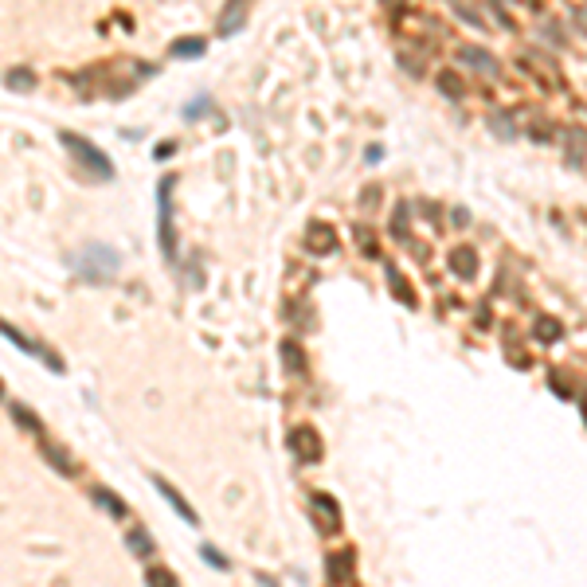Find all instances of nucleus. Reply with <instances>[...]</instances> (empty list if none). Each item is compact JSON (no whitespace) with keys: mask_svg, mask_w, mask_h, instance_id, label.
Here are the masks:
<instances>
[{"mask_svg":"<svg viewBox=\"0 0 587 587\" xmlns=\"http://www.w3.org/2000/svg\"><path fill=\"white\" fill-rule=\"evenodd\" d=\"M79 274L82 278H90V282H106V278H114L118 274V251H110V247H87L79 255Z\"/></svg>","mask_w":587,"mask_h":587,"instance_id":"2","label":"nucleus"},{"mask_svg":"<svg viewBox=\"0 0 587 587\" xmlns=\"http://www.w3.org/2000/svg\"><path fill=\"white\" fill-rule=\"evenodd\" d=\"M43 458H47V462L59 470V474H75V462H70V458L63 454V447H55V443H47V447H43Z\"/></svg>","mask_w":587,"mask_h":587,"instance_id":"14","label":"nucleus"},{"mask_svg":"<svg viewBox=\"0 0 587 587\" xmlns=\"http://www.w3.org/2000/svg\"><path fill=\"white\" fill-rule=\"evenodd\" d=\"M450 267H454L458 278H474V274H478V251H474V247H454Z\"/></svg>","mask_w":587,"mask_h":587,"instance_id":"8","label":"nucleus"},{"mask_svg":"<svg viewBox=\"0 0 587 587\" xmlns=\"http://www.w3.org/2000/svg\"><path fill=\"white\" fill-rule=\"evenodd\" d=\"M392 231H396V239H408V204H399L396 208V223H392Z\"/></svg>","mask_w":587,"mask_h":587,"instance_id":"22","label":"nucleus"},{"mask_svg":"<svg viewBox=\"0 0 587 587\" xmlns=\"http://www.w3.org/2000/svg\"><path fill=\"white\" fill-rule=\"evenodd\" d=\"M576 24H579V28L587 31V8H579V12H576Z\"/></svg>","mask_w":587,"mask_h":587,"instance_id":"31","label":"nucleus"},{"mask_svg":"<svg viewBox=\"0 0 587 587\" xmlns=\"http://www.w3.org/2000/svg\"><path fill=\"white\" fill-rule=\"evenodd\" d=\"M130 548L138 552V556H153V540H149V533L133 528V533H130Z\"/></svg>","mask_w":587,"mask_h":587,"instance_id":"19","label":"nucleus"},{"mask_svg":"<svg viewBox=\"0 0 587 587\" xmlns=\"http://www.w3.org/2000/svg\"><path fill=\"white\" fill-rule=\"evenodd\" d=\"M145 579H149V587H177V579H172L169 572H165V567H153V572H149Z\"/></svg>","mask_w":587,"mask_h":587,"instance_id":"24","label":"nucleus"},{"mask_svg":"<svg viewBox=\"0 0 587 587\" xmlns=\"http://www.w3.org/2000/svg\"><path fill=\"white\" fill-rule=\"evenodd\" d=\"M360 204H364V208H376V204H380V184H369L364 196H360Z\"/></svg>","mask_w":587,"mask_h":587,"instance_id":"28","label":"nucleus"},{"mask_svg":"<svg viewBox=\"0 0 587 587\" xmlns=\"http://www.w3.org/2000/svg\"><path fill=\"white\" fill-rule=\"evenodd\" d=\"M489 12H493V20H498L501 28H517V24H513V16L505 12V4H501V0H489Z\"/></svg>","mask_w":587,"mask_h":587,"instance_id":"23","label":"nucleus"},{"mask_svg":"<svg viewBox=\"0 0 587 587\" xmlns=\"http://www.w3.org/2000/svg\"><path fill=\"white\" fill-rule=\"evenodd\" d=\"M435 82H438V90H443L447 98H462V90H466V87H462V79H458L454 70H443V75H438Z\"/></svg>","mask_w":587,"mask_h":587,"instance_id":"15","label":"nucleus"},{"mask_svg":"<svg viewBox=\"0 0 587 587\" xmlns=\"http://www.w3.org/2000/svg\"><path fill=\"white\" fill-rule=\"evenodd\" d=\"M384 4H403V0H384Z\"/></svg>","mask_w":587,"mask_h":587,"instance_id":"34","label":"nucleus"},{"mask_svg":"<svg viewBox=\"0 0 587 587\" xmlns=\"http://www.w3.org/2000/svg\"><path fill=\"white\" fill-rule=\"evenodd\" d=\"M31 87H36V79H31V70H28V67L8 70V90H31Z\"/></svg>","mask_w":587,"mask_h":587,"instance_id":"17","label":"nucleus"},{"mask_svg":"<svg viewBox=\"0 0 587 587\" xmlns=\"http://www.w3.org/2000/svg\"><path fill=\"white\" fill-rule=\"evenodd\" d=\"M282 357H286V369L290 372L306 369V360H302V345H294V341H282Z\"/></svg>","mask_w":587,"mask_h":587,"instance_id":"16","label":"nucleus"},{"mask_svg":"<svg viewBox=\"0 0 587 587\" xmlns=\"http://www.w3.org/2000/svg\"><path fill=\"white\" fill-rule=\"evenodd\" d=\"M450 223H470V211L466 208H454V211H450Z\"/></svg>","mask_w":587,"mask_h":587,"instance_id":"30","label":"nucleus"},{"mask_svg":"<svg viewBox=\"0 0 587 587\" xmlns=\"http://www.w3.org/2000/svg\"><path fill=\"white\" fill-rule=\"evenodd\" d=\"M333 247H337V235H333V228H325V223H309V231H306V251H313V255H329Z\"/></svg>","mask_w":587,"mask_h":587,"instance_id":"5","label":"nucleus"},{"mask_svg":"<svg viewBox=\"0 0 587 587\" xmlns=\"http://www.w3.org/2000/svg\"><path fill=\"white\" fill-rule=\"evenodd\" d=\"M63 145L75 153V161H79V165L90 172V177H98V180H110V177H114V161H110L102 149H94L90 141L75 138V133H63Z\"/></svg>","mask_w":587,"mask_h":587,"instance_id":"1","label":"nucleus"},{"mask_svg":"<svg viewBox=\"0 0 587 587\" xmlns=\"http://www.w3.org/2000/svg\"><path fill=\"white\" fill-rule=\"evenodd\" d=\"M537 337H540V341H556V337H560V325H556L552 318H540V321H537Z\"/></svg>","mask_w":587,"mask_h":587,"instance_id":"20","label":"nucleus"},{"mask_svg":"<svg viewBox=\"0 0 587 587\" xmlns=\"http://www.w3.org/2000/svg\"><path fill=\"white\" fill-rule=\"evenodd\" d=\"M567 161H572V165H584L587 161V133H567Z\"/></svg>","mask_w":587,"mask_h":587,"instance_id":"13","label":"nucleus"},{"mask_svg":"<svg viewBox=\"0 0 587 587\" xmlns=\"http://www.w3.org/2000/svg\"><path fill=\"white\" fill-rule=\"evenodd\" d=\"M200 556L208 560V564H211V567H228V560L219 556V552H216V548H211V544H204V548H200Z\"/></svg>","mask_w":587,"mask_h":587,"instance_id":"26","label":"nucleus"},{"mask_svg":"<svg viewBox=\"0 0 587 587\" xmlns=\"http://www.w3.org/2000/svg\"><path fill=\"white\" fill-rule=\"evenodd\" d=\"M399 67H403V70H411V75H423V67H419V63L411 59V55H399Z\"/></svg>","mask_w":587,"mask_h":587,"instance_id":"29","label":"nucleus"},{"mask_svg":"<svg viewBox=\"0 0 587 587\" xmlns=\"http://www.w3.org/2000/svg\"><path fill=\"white\" fill-rule=\"evenodd\" d=\"M153 486L161 489V498L169 501V505L177 509V513H180V517H184V521H196V513H192V505H188V501H184V498H180V493H177V489H172V486H169V482H165V478H153Z\"/></svg>","mask_w":587,"mask_h":587,"instance_id":"10","label":"nucleus"},{"mask_svg":"<svg viewBox=\"0 0 587 587\" xmlns=\"http://www.w3.org/2000/svg\"><path fill=\"white\" fill-rule=\"evenodd\" d=\"M12 419H16V423H20V427H28V431H36V415H31L28 408H20V403H12Z\"/></svg>","mask_w":587,"mask_h":587,"instance_id":"21","label":"nucleus"},{"mask_svg":"<svg viewBox=\"0 0 587 587\" xmlns=\"http://www.w3.org/2000/svg\"><path fill=\"white\" fill-rule=\"evenodd\" d=\"M388 282L396 286V298L403 302V306H415V298H411V286L403 282V274H399V270H388Z\"/></svg>","mask_w":587,"mask_h":587,"instance_id":"18","label":"nucleus"},{"mask_svg":"<svg viewBox=\"0 0 587 587\" xmlns=\"http://www.w3.org/2000/svg\"><path fill=\"white\" fill-rule=\"evenodd\" d=\"M169 188H172V180L165 177L161 180V188H157V208H161V247H165V255L172 259V235H169Z\"/></svg>","mask_w":587,"mask_h":587,"instance_id":"6","label":"nucleus"},{"mask_svg":"<svg viewBox=\"0 0 587 587\" xmlns=\"http://www.w3.org/2000/svg\"><path fill=\"white\" fill-rule=\"evenodd\" d=\"M325 572L333 584H345L348 576H352V552L348 548H341V552H333V556L325 560Z\"/></svg>","mask_w":587,"mask_h":587,"instance_id":"9","label":"nucleus"},{"mask_svg":"<svg viewBox=\"0 0 587 587\" xmlns=\"http://www.w3.org/2000/svg\"><path fill=\"white\" fill-rule=\"evenodd\" d=\"M458 63L482 70V75H498V59H493L489 51H482V47H458Z\"/></svg>","mask_w":587,"mask_h":587,"instance_id":"4","label":"nucleus"},{"mask_svg":"<svg viewBox=\"0 0 587 587\" xmlns=\"http://www.w3.org/2000/svg\"><path fill=\"white\" fill-rule=\"evenodd\" d=\"M94 501L106 509L110 517H126V513H130V509H126V501H121L118 493H110V489H94Z\"/></svg>","mask_w":587,"mask_h":587,"instance_id":"12","label":"nucleus"},{"mask_svg":"<svg viewBox=\"0 0 587 587\" xmlns=\"http://www.w3.org/2000/svg\"><path fill=\"white\" fill-rule=\"evenodd\" d=\"M357 247L364 251V255H376V239H372L369 228H357Z\"/></svg>","mask_w":587,"mask_h":587,"instance_id":"25","label":"nucleus"},{"mask_svg":"<svg viewBox=\"0 0 587 587\" xmlns=\"http://www.w3.org/2000/svg\"><path fill=\"white\" fill-rule=\"evenodd\" d=\"M513 4H525V8H540V0H513Z\"/></svg>","mask_w":587,"mask_h":587,"instance_id":"32","label":"nucleus"},{"mask_svg":"<svg viewBox=\"0 0 587 587\" xmlns=\"http://www.w3.org/2000/svg\"><path fill=\"white\" fill-rule=\"evenodd\" d=\"M309 505H313V513H318L321 528H329V533H333V528H337V525H341V513H337V501L329 498V493H313V501H309Z\"/></svg>","mask_w":587,"mask_h":587,"instance_id":"7","label":"nucleus"},{"mask_svg":"<svg viewBox=\"0 0 587 587\" xmlns=\"http://www.w3.org/2000/svg\"><path fill=\"white\" fill-rule=\"evenodd\" d=\"M579 408H584V415H587V388H584V396H579Z\"/></svg>","mask_w":587,"mask_h":587,"instance_id":"33","label":"nucleus"},{"mask_svg":"<svg viewBox=\"0 0 587 587\" xmlns=\"http://www.w3.org/2000/svg\"><path fill=\"white\" fill-rule=\"evenodd\" d=\"M204 47H208V43L200 40V36H184V40L172 43V55H177V59H196V55H204Z\"/></svg>","mask_w":587,"mask_h":587,"instance_id":"11","label":"nucleus"},{"mask_svg":"<svg viewBox=\"0 0 587 587\" xmlns=\"http://www.w3.org/2000/svg\"><path fill=\"white\" fill-rule=\"evenodd\" d=\"M489 126H493V130H498L501 138H517V133H513V126H509V121L501 118V114H493V118H489Z\"/></svg>","mask_w":587,"mask_h":587,"instance_id":"27","label":"nucleus"},{"mask_svg":"<svg viewBox=\"0 0 587 587\" xmlns=\"http://www.w3.org/2000/svg\"><path fill=\"white\" fill-rule=\"evenodd\" d=\"M290 447H294V454H298L302 462H318V458H321V435L313 427H294Z\"/></svg>","mask_w":587,"mask_h":587,"instance_id":"3","label":"nucleus"}]
</instances>
